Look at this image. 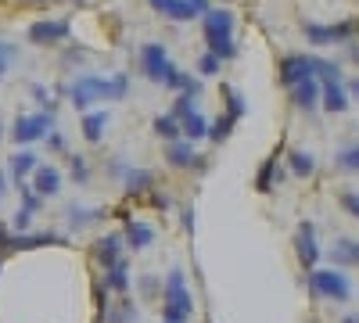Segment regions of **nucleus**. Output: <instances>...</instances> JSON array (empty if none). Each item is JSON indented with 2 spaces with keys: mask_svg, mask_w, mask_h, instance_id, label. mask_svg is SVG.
<instances>
[{
  "mask_svg": "<svg viewBox=\"0 0 359 323\" xmlns=\"http://www.w3.org/2000/svg\"><path fill=\"white\" fill-rule=\"evenodd\" d=\"M352 94L359 97V79H352Z\"/></svg>",
  "mask_w": 359,
  "mask_h": 323,
  "instance_id": "nucleus-43",
  "label": "nucleus"
},
{
  "mask_svg": "<svg viewBox=\"0 0 359 323\" xmlns=\"http://www.w3.org/2000/svg\"><path fill=\"white\" fill-rule=\"evenodd\" d=\"M0 133H4V130H0Z\"/></svg>",
  "mask_w": 359,
  "mask_h": 323,
  "instance_id": "nucleus-46",
  "label": "nucleus"
},
{
  "mask_svg": "<svg viewBox=\"0 0 359 323\" xmlns=\"http://www.w3.org/2000/svg\"><path fill=\"white\" fill-rule=\"evenodd\" d=\"M140 291H144V295H155V291H158V280H155V277H144V280H140Z\"/></svg>",
  "mask_w": 359,
  "mask_h": 323,
  "instance_id": "nucleus-36",
  "label": "nucleus"
},
{
  "mask_svg": "<svg viewBox=\"0 0 359 323\" xmlns=\"http://www.w3.org/2000/svg\"><path fill=\"white\" fill-rule=\"evenodd\" d=\"M72 176H76V184H86V162L79 155H72Z\"/></svg>",
  "mask_w": 359,
  "mask_h": 323,
  "instance_id": "nucleus-35",
  "label": "nucleus"
},
{
  "mask_svg": "<svg viewBox=\"0 0 359 323\" xmlns=\"http://www.w3.org/2000/svg\"><path fill=\"white\" fill-rule=\"evenodd\" d=\"M233 123H237V119H230V115H223V119H216V123H212V130H208V137H212V140H226V137H230V130H233Z\"/></svg>",
  "mask_w": 359,
  "mask_h": 323,
  "instance_id": "nucleus-30",
  "label": "nucleus"
},
{
  "mask_svg": "<svg viewBox=\"0 0 359 323\" xmlns=\"http://www.w3.org/2000/svg\"><path fill=\"white\" fill-rule=\"evenodd\" d=\"M341 209L359 219V194H355V191H341Z\"/></svg>",
  "mask_w": 359,
  "mask_h": 323,
  "instance_id": "nucleus-33",
  "label": "nucleus"
},
{
  "mask_svg": "<svg viewBox=\"0 0 359 323\" xmlns=\"http://www.w3.org/2000/svg\"><path fill=\"white\" fill-rule=\"evenodd\" d=\"M294 252H298V259H302V266H306V270L316 266L320 245H316V230H313V223H302V226H298V233H294Z\"/></svg>",
  "mask_w": 359,
  "mask_h": 323,
  "instance_id": "nucleus-9",
  "label": "nucleus"
},
{
  "mask_svg": "<svg viewBox=\"0 0 359 323\" xmlns=\"http://www.w3.org/2000/svg\"><path fill=\"white\" fill-rule=\"evenodd\" d=\"M309 291L316 298H331V302H348L352 287L338 270H313L309 273Z\"/></svg>",
  "mask_w": 359,
  "mask_h": 323,
  "instance_id": "nucleus-4",
  "label": "nucleus"
},
{
  "mask_svg": "<svg viewBox=\"0 0 359 323\" xmlns=\"http://www.w3.org/2000/svg\"><path fill=\"white\" fill-rule=\"evenodd\" d=\"M29 40L33 43H62V40H69V22H33L29 25Z\"/></svg>",
  "mask_w": 359,
  "mask_h": 323,
  "instance_id": "nucleus-10",
  "label": "nucleus"
},
{
  "mask_svg": "<svg viewBox=\"0 0 359 323\" xmlns=\"http://www.w3.org/2000/svg\"><path fill=\"white\" fill-rule=\"evenodd\" d=\"M194 97H198V94H180V97H176V104H172V111H169L172 119H180V123H184L187 115L194 111Z\"/></svg>",
  "mask_w": 359,
  "mask_h": 323,
  "instance_id": "nucleus-28",
  "label": "nucleus"
},
{
  "mask_svg": "<svg viewBox=\"0 0 359 323\" xmlns=\"http://www.w3.org/2000/svg\"><path fill=\"white\" fill-rule=\"evenodd\" d=\"M126 76H115V79H97V76H83V79H76L72 83V90H69V97H72V104L76 108H86L90 101H101V97H111V101H118V97H126Z\"/></svg>",
  "mask_w": 359,
  "mask_h": 323,
  "instance_id": "nucleus-1",
  "label": "nucleus"
},
{
  "mask_svg": "<svg viewBox=\"0 0 359 323\" xmlns=\"http://www.w3.org/2000/svg\"><path fill=\"white\" fill-rule=\"evenodd\" d=\"M118 252H123V241H118L115 233H111V238H101L97 248H94V255H97V262H101L104 270H111L115 262H123V259H118Z\"/></svg>",
  "mask_w": 359,
  "mask_h": 323,
  "instance_id": "nucleus-13",
  "label": "nucleus"
},
{
  "mask_svg": "<svg viewBox=\"0 0 359 323\" xmlns=\"http://www.w3.org/2000/svg\"><path fill=\"white\" fill-rule=\"evenodd\" d=\"M33 187H36V194H54L57 187H62V172H57L54 165H40L33 172Z\"/></svg>",
  "mask_w": 359,
  "mask_h": 323,
  "instance_id": "nucleus-14",
  "label": "nucleus"
},
{
  "mask_svg": "<svg viewBox=\"0 0 359 323\" xmlns=\"http://www.w3.org/2000/svg\"><path fill=\"white\" fill-rule=\"evenodd\" d=\"M273 176H277V155H269V158H266V165L259 169L255 187H259V191H269V187H273Z\"/></svg>",
  "mask_w": 359,
  "mask_h": 323,
  "instance_id": "nucleus-25",
  "label": "nucleus"
},
{
  "mask_svg": "<svg viewBox=\"0 0 359 323\" xmlns=\"http://www.w3.org/2000/svg\"><path fill=\"white\" fill-rule=\"evenodd\" d=\"M140 62H144V76L155 79V83H169V76L176 72V69L169 65V54H165L162 43H147V47L140 50Z\"/></svg>",
  "mask_w": 359,
  "mask_h": 323,
  "instance_id": "nucleus-5",
  "label": "nucleus"
},
{
  "mask_svg": "<svg viewBox=\"0 0 359 323\" xmlns=\"http://www.w3.org/2000/svg\"><path fill=\"white\" fill-rule=\"evenodd\" d=\"M165 158H169V165H194V151H191V144H184V140H176V144H169V151H165Z\"/></svg>",
  "mask_w": 359,
  "mask_h": 323,
  "instance_id": "nucleus-18",
  "label": "nucleus"
},
{
  "mask_svg": "<svg viewBox=\"0 0 359 323\" xmlns=\"http://www.w3.org/2000/svg\"><path fill=\"white\" fill-rule=\"evenodd\" d=\"M287 165H291L294 176H309V172H313V158H309L306 151H291V155H287Z\"/></svg>",
  "mask_w": 359,
  "mask_h": 323,
  "instance_id": "nucleus-27",
  "label": "nucleus"
},
{
  "mask_svg": "<svg viewBox=\"0 0 359 323\" xmlns=\"http://www.w3.org/2000/svg\"><path fill=\"white\" fill-rule=\"evenodd\" d=\"M47 140H50V148H57V151H62V148H65V140H62V137H57V133H50Z\"/></svg>",
  "mask_w": 359,
  "mask_h": 323,
  "instance_id": "nucleus-39",
  "label": "nucleus"
},
{
  "mask_svg": "<svg viewBox=\"0 0 359 323\" xmlns=\"http://www.w3.org/2000/svg\"><path fill=\"white\" fill-rule=\"evenodd\" d=\"M309 76H313V57H306V54H287L280 62V79L287 83V90L298 83H306Z\"/></svg>",
  "mask_w": 359,
  "mask_h": 323,
  "instance_id": "nucleus-8",
  "label": "nucleus"
},
{
  "mask_svg": "<svg viewBox=\"0 0 359 323\" xmlns=\"http://www.w3.org/2000/svg\"><path fill=\"white\" fill-rule=\"evenodd\" d=\"M29 216H33V212H25V209H22V212L15 216V226H18V230H22V226H29Z\"/></svg>",
  "mask_w": 359,
  "mask_h": 323,
  "instance_id": "nucleus-38",
  "label": "nucleus"
},
{
  "mask_svg": "<svg viewBox=\"0 0 359 323\" xmlns=\"http://www.w3.org/2000/svg\"><path fill=\"white\" fill-rule=\"evenodd\" d=\"M341 323H359V319H355V316H345V319H341Z\"/></svg>",
  "mask_w": 359,
  "mask_h": 323,
  "instance_id": "nucleus-45",
  "label": "nucleus"
},
{
  "mask_svg": "<svg viewBox=\"0 0 359 323\" xmlns=\"http://www.w3.org/2000/svg\"><path fill=\"white\" fill-rule=\"evenodd\" d=\"M180 126H184L187 137H208V130H212V123H205V115H198V111H191Z\"/></svg>",
  "mask_w": 359,
  "mask_h": 323,
  "instance_id": "nucleus-22",
  "label": "nucleus"
},
{
  "mask_svg": "<svg viewBox=\"0 0 359 323\" xmlns=\"http://www.w3.org/2000/svg\"><path fill=\"white\" fill-rule=\"evenodd\" d=\"M338 165H341V169H348V172H355V169H359V144H355V148H348V151H341Z\"/></svg>",
  "mask_w": 359,
  "mask_h": 323,
  "instance_id": "nucleus-32",
  "label": "nucleus"
},
{
  "mask_svg": "<svg viewBox=\"0 0 359 323\" xmlns=\"http://www.w3.org/2000/svg\"><path fill=\"white\" fill-rule=\"evenodd\" d=\"M126 241L133 248H147V245L155 241V230L147 226V223H126Z\"/></svg>",
  "mask_w": 359,
  "mask_h": 323,
  "instance_id": "nucleus-16",
  "label": "nucleus"
},
{
  "mask_svg": "<svg viewBox=\"0 0 359 323\" xmlns=\"http://www.w3.org/2000/svg\"><path fill=\"white\" fill-rule=\"evenodd\" d=\"M184 226H187V230L194 226V209H187V212H184Z\"/></svg>",
  "mask_w": 359,
  "mask_h": 323,
  "instance_id": "nucleus-41",
  "label": "nucleus"
},
{
  "mask_svg": "<svg viewBox=\"0 0 359 323\" xmlns=\"http://www.w3.org/2000/svg\"><path fill=\"white\" fill-rule=\"evenodd\" d=\"M104 126H108V115H104V111H94V115H83V137H86V140H101Z\"/></svg>",
  "mask_w": 359,
  "mask_h": 323,
  "instance_id": "nucleus-17",
  "label": "nucleus"
},
{
  "mask_svg": "<svg viewBox=\"0 0 359 323\" xmlns=\"http://www.w3.org/2000/svg\"><path fill=\"white\" fill-rule=\"evenodd\" d=\"M130 319H133V305L130 302H123V305L111 312V323H130Z\"/></svg>",
  "mask_w": 359,
  "mask_h": 323,
  "instance_id": "nucleus-34",
  "label": "nucleus"
},
{
  "mask_svg": "<svg viewBox=\"0 0 359 323\" xmlns=\"http://www.w3.org/2000/svg\"><path fill=\"white\" fill-rule=\"evenodd\" d=\"M316 97H320V90H316V83H313V79L291 86V101H294L298 108H313V104H316Z\"/></svg>",
  "mask_w": 359,
  "mask_h": 323,
  "instance_id": "nucleus-15",
  "label": "nucleus"
},
{
  "mask_svg": "<svg viewBox=\"0 0 359 323\" xmlns=\"http://www.w3.org/2000/svg\"><path fill=\"white\" fill-rule=\"evenodd\" d=\"M47 245H62V238H54V233H22V238H8L4 248L22 252V248H47Z\"/></svg>",
  "mask_w": 359,
  "mask_h": 323,
  "instance_id": "nucleus-12",
  "label": "nucleus"
},
{
  "mask_svg": "<svg viewBox=\"0 0 359 323\" xmlns=\"http://www.w3.org/2000/svg\"><path fill=\"white\" fill-rule=\"evenodd\" d=\"M233 15L223 8H208L205 11V40H208V54L216 57H233Z\"/></svg>",
  "mask_w": 359,
  "mask_h": 323,
  "instance_id": "nucleus-2",
  "label": "nucleus"
},
{
  "mask_svg": "<svg viewBox=\"0 0 359 323\" xmlns=\"http://www.w3.org/2000/svg\"><path fill=\"white\" fill-rule=\"evenodd\" d=\"M8 57H11V47H4V43H0V72L8 69Z\"/></svg>",
  "mask_w": 359,
  "mask_h": 323,
  "instance_id": "nucleus-37",
  "label": "nucleus"
},
{
  "mask_svg": "<svg viewBox=\"0 0 359 323\" xmlns=\"http://www.w3.org/2000/svg\"><path fill=\"white\" fill-rule=\"evenodd\" d=\"M126 187L137 194V191H151V172H144V169H130L126 172Z\"/></svg>",
  "mask_w": 359,
  "mask_h": 323,
  "instance_id": "nucleus-26",
  "label": "nucleus"
},
{
  "mask_svg": "<svg viewBox=\"0 0 359 323\" xmlns=\"http://www.w3.org/2000/svg\"><path fill=\"white\" fill-rule=\"evenodd\" d=\"M191 4H194V11H198V15H205V11H208V0H191Z\"/></svg>",
  "mask_w": 359,
  "mask_h": 323,
  "instance_id": "nucleus-40",
  "label": "nucleus"
},
{
  "mask_svg": "<svg viewBox=\"0 0 359 323\" xmlns=\"http://www.w3.org/2000/svg\"><path fill=\"white\" fill-rule=\"evenodd\" d=\"M151 4H155V11H165V4H169V0H151Z\"/></svg>",
  "mask_w": 359,
  "mask_h": 323,
  "instance_id": "nucleus-42",
  "label": "nucleus"
},
{
  "mask_svg": "<svg viewBox=\"0 0 359 323\" xmlns=\"http://www.w3.org/2000/svg\"><path fill=\"white\" fill-rule=\"evenodd\" d=\"M334 262H348V266H359V241H338L334 245Z\"/></svg>",
  "mask_w": 359,
  "mask_h": 323,
  "instance_id": "nucleus-21",
  "label": "nucleus"
},
{
  "mask_svg": "<svg viewBox=\"0 0 359 323\" xmlns=\"http://www.w3.org/2000/svg\"><path fill=\"white\" fill-rule=\"evenodd\" d=\"M223 94H226V108H230L226 115H230V119H241V115H245V101H241V94H237L233 86H226Z\"/></svg>",
  "mask_w": 359,
  "mask_h": 323,
  "instance_id": "nucleus-29",
  "label": "nucleus"
},
{
  "mask_svg": "<svg viewBox=\"0 0 359 323\" xmlns=\"http://www.w3.org/2000/svg\"><path fill=\"white\" fill-rule=\"evenodd\" d=\"M198 72H201V76H216V72H219V57H216V54H201V57H198Z\"/></svg>",
  "mask_w": 359,
  "mask_h": 323,
  "instance_id": "nucleus-31",
  "label": "nucleus"
},
{
  "mask_svg": "<svg viewBox=\"0 0 359 323\" xmlns=\"http://www.w3.org/2000/svg\"><path fill=\"white\" fill-rule=\"evenodd\" d=\"M320 97H323V108H327V111H345V104H348L341 79H327V83L320 86Z\"/></svg>",
  "mask_w": 359,
  "mask_h": 323,
  "instance_id": "nucleus-11",
  "label": "nucleus"
},
{
  "mask_svg": "<svg viewBox=\"0 0 359 323\" xmlns=\"http://www.w3.org/2000/svg\"><path fill=\"white\" fill-rule=\"evenodd\" d=\"M111 291H118V295H126L130 287V273H126V262H115V266L108 270V280H104Z\"/></svg>",
  "mask_w": 359,
  "mask_h": 323,
  "instance_id": "nucleus-20",
  "label": "nucleus"
},
{
  "mask_svg": "<svg viewBox=\"0 0 359 323\" xmlns=\"http://www.w3.org/2000/svg\"><path fill=\"white\" fill-rule=\"evenodd\" d=\"M40 165H36V155H29V151H22V155H15L11 158V176L15 180H25L29 172H36Z\"/></svg>",
  "mask_w": 359,
  "mask_h": 323,
  "instance_id": "nucleus-19",
  "label": "nucleus"
},
{
  "mask_svg": "<svg viewBox=\"0 0 359 323\" xmlns=\"http://www.w3.org/2000/svg\"><path fill=\"white\" fill-rule=\"evenodd\" d=\"M359 33V22H338V25H316V22H306V36L313 43H338V40H352Z\"/></svg>",
  "mask_w": 359,
  "mask_h": 323,
  "instance_id": "nucleus-6",
  "label": "nucleus"
},
{
  "mask_svg": "<svg viewBox=\"0 0 359 323\" xmlns=\"http://www.w3.org/2000/svg\"><path fill=\"white\" fill-rule=\"evenodd\" d=\"M155 130L165 137V140H180V133H184V126H180V119H172V115H158V119H155Z\"/></svg>",
  "mask_w": 359,
  "mask_h": 323,
  "instance_id": "nucleus-23",
  "label": "nucleus"
},
{
  "mask_svg": "<svg viewBox=\"0 0 359 323\" xmlns=\"http://www.w3.org/2000/svg\"><path fill=\"white\" fill-rule=\"evenodd\" d=\"M162 15H169V18H180V22H187V18H194L198 11H194V4H191V0H169Z\"/></svg>",
  "mask_w": 359,
  "mask_h": 323,
  "instance_id": "nucleus-24",
  "label": "nucleus"
},
{
  "mask_svg": "<svg viewBox=\"0 0 359 323\" xmlns=\"http://www.w3.org/2000/svg\"><path fill=\"white\" fill-rule=\"evenodd\" d=\"M191 312H194V305L187 295L184 270H169V277H165V323H187Z\"/></svg>",
  "mask_w": 359,
  "mask_h": 323,
  "instance_id": "nucleus-3",
  "label": "nucleus"
},
{
  "mask_svg": "<svg viewBox=\"0 0 359 323\" xmlns=\"http://www.w3.org/2000/svg\"><path fill=\"white\" fill-rule=\"evenodd\" d=\"M50 115L43 111V115H22V119L15 123V140L18 144H33V140H40V137H47V130H50Z\"/></svg>",
  "mask_w": 359,
  "mask_h": 323,
  "instance_id": "nucleus-7",
  "label": "nucleus"
},
{
  "mask_svg": "<svg viewBox=\"0 0 359 323\" xmlns=\"http://www.w3.org/2000/svg\"><path fill=\"white\" fill-rule=\"evenodd\" d=\"M352 62H359V47H352Z\"/></svg>",
  "mask_w": 359,
  "mask_h": 323,
  "instance_id": "nucleus-44",
  "label": "nucleus"
}]
</instances>
